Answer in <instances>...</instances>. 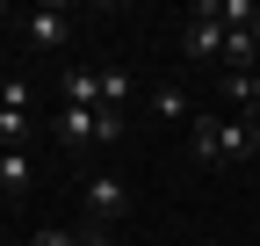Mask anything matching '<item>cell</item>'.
<instances>
[{"mask_svg": "<svg viewBox=\"0 0 260 246\" xmlns=\"http://www.w3.org/2000/svg\"><path fill=\"white\" fill-rule=\"evenodd\" d=\"M188 152L203 167H239L260 152V123L253 116H195L188 123Z\"/></svg>", "mask_w": 260, "mask_h": 246, "instance_id": "6da1fadb", "label": "cell"}, {"mask_svg": "<svg viewBox=\"0 0 260 246\" xmlns=\"http://www.w3.org/2000/svg\"><path fill=\"white\" fill-rule=\"evenodd\" d=\"M80 210H87V225H109V218H123V210H130V189H123L116 174H94L87 189H80Z\"/></svg>", "mask_w": 260, "mask_h": 246, "instance_id": "7a4b0ae2", "label": "cell"}, {"mask_svg": "<svg viewBox=\"0 0 260 246\" xmlns=\"http://www.w3.org/2000/svg\"><path fill=\"white\" fill-rule=\"evenodd\" d=\"M65 37H73V15L65 8H29V22H22V44L29 51H58Z\"/></svg>", "mask_w": 260, "mask_h": 246, "instance_id": "3957f363", "label": "cell"}, {"mask_svg": "<svg viewBox=\"0 0 260 246\" xmlns=\"http://www.w3.org/2000/svg\"><path fill=\"white\" fill-rule=\"evenodd\" d=\"M181 51L195 58V66H210V58H224V29H217L203 8H195V15H188V29H181Z\"/></svg>", "mask_w": 260, "mask_h": 246, "instance_id": "277c9868", "label": "cell"}, {"mask_svg": "<svg viewBox=\"0 0 260 246\" xmlns=\"http://www.w3.org/2000/svg\"><path fill=\"white\" fill-rule=\"evenodd\" d=\"M58 109H102V73H94V66L58 73Z\"/></svg>", "mask_w": 260, "mask_h": 246, "instance_id": "5b68a950", "label": "cell"}, {"mask_svg": "<svg viewBox=\"0 0 260 246\" xmlns=\"http://www.w3.org/2000/svg\"><path fill=\"white\" fill-rule=\"evenodd\" d=\"M94 123H102V109H51V131L65 145H94Z\"/></svg>", "mask_w": 260, "mask_h": 246, "instance_id": "8992f818", "label": "cell"}, {"mask_svg": "<svg viewBox=\"0 0 260 246\" xmlns=\"http://www.w3.org/2000/svg\"><path fill=\"white\" fill-rule=\"evenodd\" d=\"M29 181H37L29 152H22V145H8V152H0V196H29Z\"/></svg>", "mask_w": 260, "mask_h": 246, "instance_id": "52a82bcc", "label": "cell"}, {"mask_svg": "<svg viewBox=\"0 0 260 246\" xmlns=\"http://www.w3.org/2000/svg\"><path fill=\"white\" fill-rule=\"evenodd\" d=\"M152 116H159V123H195V109H188L181 87H159V95H152Z\"/></svg>", "mask_w": 260, "mask_h": 246, "instance_id": "ba28073f", "label": "cell"}, {"mask_svg": "<svg viewBox=\"0 0 260 246\" xmlns=\"http://www.w3.org/2000/svg\"><path fill=\"white\" fill-rule=\"evenodd\" d=\"M217 87H224V95H232V102H239V109H246V116L260 123V73H239V80H217Z\"/></svg>", "mask_w": 260, "mask_h": 246, "instance_id": "9c48e42d", "label": "cell"}, {"mask_svg": "<svg viewBox=\"0 0 260 246\" xmlns=\"http://www.w3.org/2000/svg\"><path fill=\"white\" fill-rule=\"evenodd\" d=\"M130 102V73L123 66H102V109H123Z\"/></svg>", "mask_w": 260, "mask_h": 246, "instance_id": "30bf717a", "label": "cell"}, {"mask_svg": "<svg viewBox=\"0 0 260 246\" xmlns=\"http://www.w3.org/2000/svg\"><path fill=\"white\" fill-rule=\"evenodd\" d=\"M29 123H37L29 109H0V145H15V138H29Z\"/></svg>", "mask_w": 260, "mask_h": 246, "instance_id": "8fae6325", "label": "cell"}, {"mask_svg": "<svg viewBox=\"0 0 260 246\" xmlns=\"http://www.w3.org/2000/svg\"><path fill=\"white\" fill-rule=\"evenodd\" d=\"M0 109H29V80H0Z\"/></svg>", "mask_w": 260, "mask_h": 246, "instance_id": "7c38bea8", "label": "cell"}, {"mask_svg": "<svg viewBox=\"0 0 260 246\" xmlns=\"http://www.w3.org/2000/svg\"><path fill=\"white\" fill-rule=\"evenodd\" d=\"M29 246H80V232H58V225H44L37 239H29Z\"/></svg>", "mask_w": 260, "mask_h": 246, "instance_id": "4fadbf2b", "label": "cell"}, {"mask_svg": "<svg viewBox=\"0 0 260 246\" xmlns=\"http://www.w3.org/2000/svg\"><path fill=\"white\" fill-rule=\"evenodd\" d=\"M80 246H109V232L102 225H80Z\"/></svg>", "mask_w": 260, "mask_h": 246, "instance_id": "5bb4252c", "label": "cell"}, {"mask_svg": "<svg viewBox=\"0 0 260 246\" xmlns=\"http://www.w3.org/2000/svg\"><path fill=\"white\" fill-rule=\"evenodd\" d=\"M203 246H217V239H203Z\"/></svg>", "mask_w": 260, "mask_h": 246, "instance_id": "9a60e30c", "label": "cell"}, {"mask_svg": "<svg viewBox=\"0 0 260 246\" xmlns=\"http://www.w3.org/2000/svg\"><path fill=\"white\" fill-rule=\"evenodd\" d=\"M0 152H8V145H0Z\"/></svg>", "mask_w": 260, "mask_h": 246, "instance_id": "2e32d148", "label": "cell"}]
</instances>
